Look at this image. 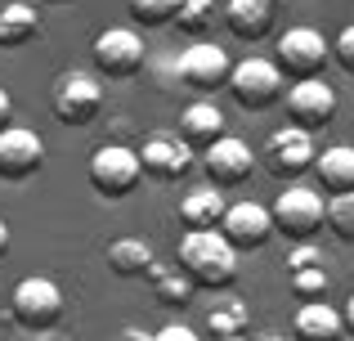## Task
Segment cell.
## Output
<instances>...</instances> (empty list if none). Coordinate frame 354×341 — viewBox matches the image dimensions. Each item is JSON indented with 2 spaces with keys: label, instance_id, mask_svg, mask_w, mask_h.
<instances>
[{
  "label": "cell",
  "instance_id": "cell-1",
  "mask_svg": "<svg viewBox=\"0 0 354 341\" xmlns=\"http://www.w3.org/2000/svg\"><path fill=\"white\" fill-rule=\"evenodd\" d=\"M184 274L193 279V288H234L238 279V252L229 247V238L220 229H193L180 238V256H175Z\"/></svg>",
  "mask_w": 354,
  "mask_h": 341
},
{
  "label": "cell",
  "instance_id": "cell-35",
  "mask_svg": "<svg viewBox=\"0 0 354 341\" xmlns=\"http://www.w3.org/2000/svg\"><path fill=\"white\" fill-rule=\"evenodd\" d=\"M9 252V225H5V216H0V256Z\"/></svg>",
  "mask_w": 354,
  "mask_h": 341
},
{
  "label": "cell",
  "instance_id": "cell-22",
  "mask_svg": "<svg viewBox=\"0 0 354 341\" xmlns=\"http://www.w3.org/2000/svg\"><path fill=\"white\" fill-rule=\"evenodd\" d=\"M153 261L157 256L144 238H117V243H108V270H113L117 279H148Z\"/></svg>",
  "mask_w": 354,
  "mask_h": 341
},
{
  "label": "cell",
  "instance_id": "cell-6",
  "mask_svg": "<svg viewBox=\"0 0 354 341\" xmlns=\"http://www.w3.org/2000/svg\"><path fill=\"white\" fill-rule=\"evenodd\" d=\"M90 59H95V77L108 81H130L144 72L148 50H144V36L135 27H104L90 45Z\"/></svg>",
  "mask_w": 354,
  "mask_h": 341
},
{
  "label": "cell",
  "instance_id": "cell-2",
  "mask_svg": "<svg viewBox=\"0 0 354 341\" xmlns=\"http://www.w3.org/2000/svg\"><path fill=\"white\" fill-rule=\"evenodd\" d=\"M63 310H68L63 288L54 279H45V274H27V279H18L14 292H9V319H14L18 328H27V333H50V328H59Z\"/></svg>",
  "mask_w": 354,
  "mask_h": 341
},
{
  "label": "cell",
  "instance_id": "cell-30",
  "mask_svg": "<svg viewBox=\"0 0 354 341\" xmlns=\"http://www.w3.org/2000/svg\"><path fill=\"white\" fill-rule=\"evenodd\" d=\"M332 59H337L341 68H346L350 77H354V23L337 32V41H332Z\"/></svg>",
  "mask_w": 354,
  "mask_h": 341
},
{
  "label": "cell",
  "instance_id": "cell-20",
  "mask_svg": "<svg viewBox=\"0 0 354 341\" xmlns=\"http://www.w3.org/2000/svg\"><path fill=\"white\" fill-rule=\"evenodd\" d=\"M41 32V9L36 0H0V50L27 45Z\"/></svg>",
  "mask_w": 354,
  "mask_h": 341
},
{
  "label": "cell",
  "instance_id": "cell-17",
  "mask_svg": "<svg viewBox=\"0 0 354 341\" xmlns=\"http://www.w3.org/2000/svg\"><path fill=\"white\" fill-rule=\"evenodd\" d=\"M180 135L189 149H211V144L225 135V113H220L216 99H193L189 108L180 113Z\"/></svg>",
  "mask_w": 354,
  "mask_h": 341
},
{
  "label": "cell",
  "instance_id": "cell-9",
  "mask_svg": "<svg viewBox=\"0 0 354 341\" xmlns=\"http://www.w3.org/2000/svg\"><path fill=\"white\" fill-rule=\"evenodd\" d=\"M229 72H234V59H229L225 45H216V41H198L175 59V77H180V86H189L193 95H216L220 86H229Z\"/></svg>",
  "mask_w": 354,
  "mask_h": 341
},
{
  "label": "cell",
  "instance_id": "cell-11",
  "mask_svg": "<svg viewBox=\"0 0 354 341\" xmlns=\"http://www.w3.org/2000/svg\"><path fill=\"white\" fill-rule=\"evenodd\" d=\"M139 175H144L139 171V158L126 144H99V149L90 153V184H95L104 198H126L139 184Z\"/></svg>",
  "mask_w": 354,
  "mask_h": 341
},
{
  "label": "cell",
  "instance_id": "cell-12",
  "mask_svg": "<svg viewBox=\"0 0 354 341\" xmlns=\"http://www.w3.org/2000/svg\"><path fill=\"white\" fill-rule=\"evenodd\" d=\"M135 158H139V171H144L148 180H162V184L184 180V175L193 171V149L180 140V135H166V131L148 135V140L135 149Z\"/></svg>",
  "mask_w": 354,
  "mask_h": 341
},
{
  "label": "cell",
  "instance_id": "cell-4",
  "mask_svg": "<svg viewBox=\"0 0 354 341\" xmlns=\"http://www.w3.org/2000/svg\"><path fill=\"white\" fill-rule=\"evenodd\" d=\"M332 59V41L319 32V27H287L274 45V63L287 81H314L323 77Z\"/></svg>",
  "mask_w": 354,
  "mask_h": 341
},
{
  "label": "cell",
  "instance_id": "cell-29",
  "mask_svg": "<svg viewBox=\"0 0 354 341\" xmlns=\"http://www.w3.org/2000/svg\"><path fill=\"white\" fill-rule=\"evenodd\" d=\"M328 256L319 252L314 243H296L292 252H287V274H296V270H314V265H323Z\"/></svg>",
  "mask_w": 354,
  "mask_h": 341
},
{
  "label": "cell",
  "instance_id": "cell-8",
  "mask_svg": "<svg viewBox=\"0 0 354 341\" xmlns=\"http://www.w3.org/2000/svg\"><path fill=\"white\" fill-rule=\"evenodd\" d=\"M314 158H319V149H314V135L301 131V126H278L274 135L265 140V171L274 175V180H287L296 184L305 171H314Z\"/></svg>",
  "mask_w": 354,
  "mask_h": 341
},
{
  "label": "cell",
  "instance_id": "cell-37",
  "mask_svg": "<svg viewBox=\"0 0 354 341\" xmlns=\"http://www.w3.org/2000/svg\"><path fill=\"white\" fill-rule=\"evenodd\" d=\"M45 341H50V337H45Z\"/></svg>",
  "mask_w": 354,
  "mask_h": 341
},
{
  "label": "cell",
  "instance_id": "cell-18",
  "mask_svg": "<svg viewBox=\"0 0 354 341\" xmlns=\"http://www.w3.org/2000/svg\"><path fill=\"white\" fill-rule=\"evenodd\" d=\"M292 337L296 341H341L346 337V319L332 301H305L292 319Z\"/></svg>",
  "mask_w": 354,
  "mask_h": 341
},
{
  "label": "cell",
  "instance_id": "cell-24",
  "mask_svg": "<svg viewBox=\"0 0 354 341\" xmlns=\"http://www.w3.org/2000/svg\"><path fill=\"white\" fill-rule=\"evenodd\" d=\"M247 319H251V310L242 297H216V306L207 310V328L216 337H242L247 333Z\"/></svg>",
  "mask_w": 354,
  "mask_h": 341
},
{
  "label": "cell",
  "instance_id": "cell-16",
  "mask_svg": "<svg viewBox=\"0 0 354 341\" xmlns=\"http://www.w3.org/2000/svg\"><path fill=\"white\" fill-rule=\"evenodd\" d=\"M220 14H225V27L238 41H265V36L274 32L278 0H229Z\"/></svg>",
  "mask_w": 354,
  "mask_h": 341
},
{
  "label": "cell",
  "instance_id": "cell-21",
  "mask_svg": "<svg viewBox=\"0 0 354 341\" xmlns=\"http://www.w3.org/2000/svg\"><path fill=\"white\" fill-rule=\"evenodd\" d=\"M225 207H229L225 193L211 189V184H207V189H189V193L180 198V220L189 225V234H193V229H220Z\"/></svg>",
  "mask_w": 354,
  "mask_h": 341
},
{
  "label": "cell",
  "instance_id": "cell-27",
  "mask_svg": "<svg viewBox=\"0 0 354 341\" xmlns=\"http://www.w3.org/2000/svg\"><path fill=\"white\" fill-rule=\"evenodd\" d=\"M292 279V292L301 297V306L305 301H328V292H332V274H328V265H314V270H296V274H287Z\"/></svg>",
  "mask_w": 354,
  "mask_h": 341
},
{
  "label": "cell",
  "instance_id": "cell-28",
  "mask_svg": "<svg viewBox=\"0 0 354 341\" xmlns=\"http://www.w3.org/2000/svg\"><path fill=\"white\" fill-rule=\"evenodd\" d=\"M130 18H135L139 27H166L175 23V0H126Z\"/></svg>",
  "mask_w": 354,
  "mask_h": 341
},
{
  "label": "cell",
  "instance_id": "cell-13",
  "mask_svg": "<svg viewBox=\"0 0 354 341\" xmlns=\"http://www.w3.org/2000/svg\"><path fill=\"white\" fill-rule=\"evenodd\" d=\"M220 234L229 238L234 252H260V247L274 238V216H269V207H260V202H251V198L229 202L225 220H220Z\"/></svg>",
  "mask_w": 354,
  "mask_h": 341
},
{
  "label": "cell",
  "instance_id": "cell-5",
  "mask_svg": "<svg viewBox=\"0 0 354 341\" xmlns=\"http://www.w3.org/2000/svg\"><path fill=\"white\" fill-rule=\"evenodd\" d=\"M229 95H234L238 108H247V113H265V108H274L278 99L287 95V77L278 72L274 59L251 54V59L234 63V72H229Z\"/></svg>",
  "mask_w": 354,
  "mask_h": 341
},
{
  "label": "cell",
  "instance_id": "cell-33",
  "mask_svg": "<svg viewBox=\"0 0 354 341\" xmlns=\"http://www.w3.org/2000/svg\"><path fill=\"white\" fill-rule=\"evenodd\" d=\"M256 341H292V333H283V328H265Z\"/></svg>",
  "mask_w": 354,
  "mask_h": 341
},
{
  "label": "cell",
  "instance_id": "cell-14",
  "mask_svg": "<svg viewBox=\"0 0 354 341\" xmlns=\"http://www.w3.org/2000/svg\"><path fill=\"white\" fill-rule=\"evenodd\" d=\"M287 117H292V126H301V131H310V135L323 131V126H332V117H337V90L323 77L292 81V90H287Z\"/></svg>",
  "mask_w": 354,
  "mask_h": 341
},
{
  "label": "cell",
  "instance_id": "cell-10",
  "mask_svg": "<svg viewBox=\"0 0 354 341\" xmlns=\"http://www.w3.org/2000/svg\"><path fill=\"white\" fill-rule=\"evenodd\" d=\"M202 171H207V184L211 189H238V184L251 180V171H256V153H251L247 140H238V135H220L211 149H202Z\"/></svg>",
  "mask_w": 354,
  "mask_h": 341
},
{
  "label": "cell",
  "instance_id": "cell-26",
  "mask_svg": "<svg viewBox=\"0 0 354 341\" xmlns=\"http://www.w3.org/2000/svg\"><path fill=\"white\" fill-rule=\"evenodd\" d=\"M323 225L341 238V243H354V193H337L323 207Z\"/></svg>",
  "mask_w": 354,
  "mask_h": 341
},
{
  "label": "cell",
  "instance_id": "cell-25",
  "mask_svg": "<svg viewBox=\"0 0 354 341\" xmlns=\"http://www.w3.org/2000/svg\"><path fill=\"white\" fill-rule=\"evenodd\" d=\"M216 18H220L216 0H175V27L184 36H193V41H202L216 27Z\"/></svg>",
  "mask_w": 354,
  "mask_h": 341
},
{
  "label": "cell",
  "instance_id": "cell-36",
  "mask_svg": "<svg viewBox=\"0 0 354 341\" xmlns=\"http://www.w3.org/2000/svg\"><path fill=\"white\" fill-rule=\"evenodd\" d=\"M216 341H247V337H216Z\"/></svg>",
  "mask_w": 354,
  "mask_h": 341
},
{
  "label": "cell",
  "instance_id": "cell-19",
  "mask_svg": "<svg viewBox=\"0 0 354 341\" xmlns=\"http://www.w3.org/2000/svg\"><path fill=\"white\" fill-rule=\"evenodd\" d=\"M314 175H319V189L328 198L337 193H354V144H332L314 158Z\"/></svg>",
  "mask_w": 354,
  "mask_h": 341
},
{
  "label": "cell",
  "instance_id": "cell-32",
  "mask_svg": "<svg viewBox=\"0 0 354 341\" xmlns=\"http://www.w3.org/2000/svg\"><path fill=\"white\" fill-rule=\"evenodd\" d=\"M9 117H14V99H9L5 86H0V131H9V126H14Z\"/></svg>",
  "mask_w": 354,
  "mask_h": 341
},
{
  "label": "cell",
  "instance_id": "cell-7",
  "mask_svg": "<svg viewBox=\"0 0 354 341\" xmlns=\"http://www.w3.org/2000/svg\"><path fill=\"white\" fill-rule=\"evenodd\" d=\"M323 193L305 189V184H287L283 193L274 198L269 216H274V234H283L287 243H310L314 234L323 229Z\"/></svg>",
  "mask_w": 354,
  "mask_h": 341
},
{
  "label": "cell",
  "instance_id": "cell-3",
  "mask_svg": "<svg viewBox=\"0 0 354 341\" xmlns=\"http://www.w3.org/2000/svg\"><path fill=\"white\" fill-rule=\"evenodd\" d=\"M50 108L63 126H90L104 108V81L86 68H68L50 86Z\"/></svg>",
  "mask_w": 354,
  "mask_h": 341
},
{
  "label": "cell",
  "instance_id": "cell-23",
  "mask_svg": "<svg viewBox=\"0 0 354 341\" xmlns=\"http://www.w3.org/2000/svg\"><path fill=\"white\" fill-rule=\"evenodd\" d=\"M148 279H153V297L162 301V306H189L193 301V279L180 270V265H162L153 261V270H148Z\"/></svg>",
  "mask_w": 354,
  "mask_h": 341
},
{
  "label": "cell",
  "instance_id": "cell-34",
  "mask_svg": "<svg viewBox=\"0 0 354 341\" xmlns=\"http://www.w3.org/2000/svg\"><path fill=\"white\" fill-rule=\"evenodd\" d=\"M341 319H346V333L354 337V292H350V301H346V310H341Z\"/></svg>",
  "mask_w": 354,
  "mask_h": 341
},
{
  "label": "cell",
  "instance_id": "cell-15",
  "mask_svg": "<svg viewBox=\"0 0 354 341\" xmlns=\"http://www.w3.org/2000/svg\"><path fill=\"white\" fill-rule=\"evenodd\" d=\"M45 167V140L27 126H9L0 131V180L18 184V180H32L36 171Z\"/></svg>",
  "mask_w": 354,
  "mask_h": 341
},
{
  "label": "cell",
  "instance_id": "cell-31",
  "mask_svg": "<svg viewBox=\"0 0 354 341\" xmlns=\"http://www.w3.org/2000/svg\"><path fill=\"white\" fill-rule=\"evenodd\" d=\"M153 341H202L198 333H193L189 324H166V328H157Z\"/></svg>",
  "mask_w": 354,
  "mask_h": 341
}]
</instances>
